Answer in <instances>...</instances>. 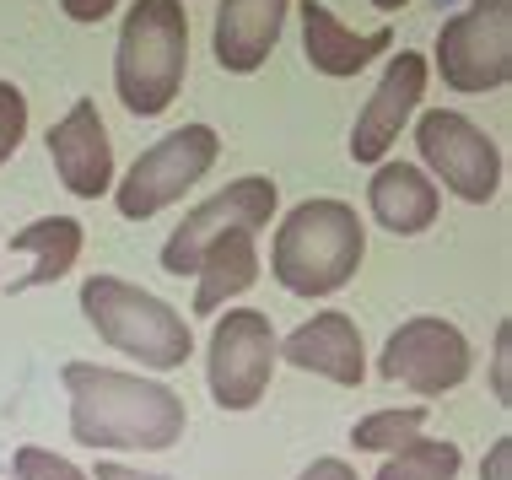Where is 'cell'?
<instances>
[{
  "mask_svg": "<svg viewBox=\"0 0 512 480\" xmlns=\"http://www.w3.org/2000/svg\"><path fill=\"white\" fill-rule=\"evenodd\" d=\"M60 383L71 394V437L92 454H168L189 427L184 394L162 378L65 362Z\"/></svg>",
  "mask_w": 512,
  "mask_h": 480,
  "instance_id": "6da1fadb",
  "label": "cell"
},
{
  "mask_svg": "<svg viewBox=\"0 0 512 480\" xmlns=\"http://www.w3.org/2000/svg\"><path fill=\"white\" fill-rule=\"evenodd\" d=\"M367 259V222L335 195L297 200L270 243V276L292 297H335Z\"/></svg>",
  "mask_w": 512,
  "mask_h": 480,
  "instance_id": "7a4b0ae2",
  "label": "cell"
},
{
  "mask_svg": "<svg viewBox=\"0 0 512 480\" xmlns=\"http://www.w3.org/2000/svg\"><path fill=\"white\" fill-rule=\"evenodd\" d=\"M189 76V11L184 0H135L119 22L114 92L135 119L168 114Z\"/></svg>",
  "mask_w": 512,
  "mask_h": 480,
  "instance_id": "3957f363",
  "label": "cell"
},
{
  "mask_svg": "<svg viewBox=\"0 0 512 480\" xmlns=\"http://www.w3.org/2000/svg\"><path fill=\"white\" fill-rule=\"evenodd\" d=\"M81 313L98 329L103 346L124 351L130 362L151 373H178L195 356V329L168 297L146 292V286L124 276H87L81 281Z\"/></svg>",
  "mask_w": 512,
  "mask_h": 480,
  "instance_id": "277c9868",
  "label": "cell"
},
{
  "mask_svg": "<svg viewBox=\"0 0 512 480\" xmlns=\"http://www.w3.org/2000/svg\"><path fill=\"white\" fill-rule=\"evenodd\" d=\"M221 157V135L211 125H178L162 141H151L141 157L130 162V173L114 178V205L124 222H151L168 205H178Z\"/></svg>",
  "mask_w": 512,
  "mask_h": 480,
  "instance_id": "5b68a950",
  "label": "cell"
},
{
  "mask_svg": "<svg viewBox=\"0 0 512 480\" xmlns=\"http://www.w3.org/2000/svg\"><path fill=\"white\" fill-rule=\"evenodd\" d=\"M281 367V335H275L270 313L259 308H227L211 324V346H205V383H211L216 410H254L270 394V378Z\"/></svg>",
  "mask_w": 512,
  "mask_h": 480,
  "instance_id": "8992f818",
  "label": "cell"
},
{
  "mask_svg": "<svg viewBox=\"0 0 512 480\" xmlns=\"http://www.w3.org/2000/svg\"><path fill=\"white\" fill-rule=\"evenodd\" d=\"M437 76L448 92L486 98L512 81V0H469L437 33Z\"/></svg>",
  "mask_w": 512,
  "mask_h": 480,
  "instance_id": "52a82bcc",
  "label": "cell"
},
{
  "mask_svg": "<svg viewBox=\"0 0 512 480\" xmlns=\"http://www.w3.org/2000/svg\"><path fill=\"white\" fill-rule=\"evenodd\" d=\"M415 152H421L415 168L464 205H491L502 189V152L459 108H426L415 119Z\"/></svg>",
  "mask_w": 512,
  "mask_h": 480,
  "instance_id": "ba28073f",
  "label": "cell"
},
{
  "mask_svg": "<svg viewBox=\"0 0 512 480\" xmlns=\"http://www.w3.org/2000/svg\"><path fill=\"white\" fill-rule=\"evenodd\" d=\"M378 373L399 383V389L421 394V400H437V394H453L475 373V346H469V335L459 324L421 313V319H405L383 340Z\"/></svg>",
  "mask_w": 512,
  "mask_h": 480,
  "instance_id": "9c48e42d",
  "label": "cell"
},
{
  "mask_svg": "<svg viewBox=\"0 0 512 480\" xmlns=\"http://www.w3.org/2000/svg\"><path fill=\"white\" fill-rule=\"evenodd\" d=\"M275 211H281V189H275V178H265V173L232 178L227 189H216L211 200H200L195 211L168 232V243H162V270H168V276H195L205 243H216L227 227L265 232L275 222Z\"/></svg>",
  "mask_w": 512,
  "mask_h": 480,
  "instance_id": "30bf717a",
  "label": "cell"
},
{
  "mask_svg": "<svg viewBox=\"0 0 512 480\" xmlns=\"http://www.w3.org/2000/svg\"><path fill=\"white\" fill-rule=\"evenodd\" d=\"M426 76H432V65H426V54L415 49H399L389 65H383L378 87L367 92L362 114H356L351 125V162H362V168H378V162H389L399 130L415 119V108L426 98Z\"/></svg>",
  "mask_w": 512,
  "mask_h": 480,
  "instance_id": "8fae6325",
  "label": "cell"
},
{
  "mask_svg": "<svg viewBox=\"0 0 512 480\" xmlns=\"http://www.w3.org/2000/svg\"><path fill=\"white\" fill-rule=\"evenodd\" d=\"M49 162L76 200H98L114 189V178H119L114 173V141H108V125H103V114L92 98H76L60 119H54Z\"/></svg>",
  "mask_w": 512,
  "mask_h": 480,
  "instance_id": "7c38bea8",
  "label": "cell"
},
{
  "mask_svg": "<svg viewBox=\"0 0 512 480\" xmlns=\"http://www.w3.org/2000/svg\"><path fill=\"white\" fill-rule=\"evenodd\" d=\"M281 362H292L297 373H313L324 383H340V389H362V378H367L362 329H356V319L340 308H324V313H313V319H302L292 335L281 340Z\"/></svg>",
  "mask_w": 512,
  "mask_h": 480,
  "instance_id": "4fadbf2b",
  "label": "cell"
},
{
  "mask_svg": "<svg viewBox=\"0 0 512 480\" xmlns=\"http://www.w3.org/2000/svg\"><path fill=\"white\" fill-rule=\"evenodd\" d=\"M286 11L292 0H221L211 22V49L227 76H254L275 54L286 33Z\"/></svg>",
  "mask_w": 512,
  "mask_h": 480,
  "instance_id": "5bb4252c",
  "label": "cell"
},
{
  "mask_svg": "<svg viewBox=\"0 0 512 480\" xmlns=\"http://www.w3.org/2000/svg\"><path fill=\"white\" fill-rule=\"evenodd\" d=\"M297 17H302V54H308V65L318 76H362L378 54H389L394 49V33L389 27H372V33H351L335 11L324 6V0H302L297 6Z\"/></svg>",
  "mask_w": 512,
  "mask_h": 480,
  "instance_id": "9a60e30c",
  "label": "cell"
},
{
  "mask_svg": "<svg viewBox=\"0 0 512 480\" xmlns=\"http://www.w3.org/2000/svg\"><path fill=\"white\" fill-rule=\"evenodd\" d=\"M367 211L394 238H421L442 211V189L415 162H378L367 178Z\"/></svg>",
  "mask_w": 512,
  "mask_h": 480,
  "instance_id": "2e32d148",
  "label": "cell"
},
{
  "mask_svg": "<svg viewBox=\"0 0 512 480\" xmlns=\"http://www.w3.org/2000/svg\"><path fill=\"white\" fill-rule=\"evenodd\" d=\"M195 276H200L195 313L200 319H216L232 297H243L248 286L259 281V232L254 227H227L216 243H205Z\"/></svg>",
  "mask_w": 512,
  "mask_h": 480,
  "instance_id": "e0dca14e",
  "label": "cell"
},
{
  "mask_svg": "<svg viewBox=\"0 0 512 480\" xmlns=\"http://www.w3.org/2000/svg\"><path fill=\"white\" fill-rule=\"evenodd\" d=\"M81 243H87V232H81L76 216H33L27 227H17L11 232V254H33V270L11 281V292H33V286L65 281L81 259Z\"/></svg>",
  "mask_w": 512,
  "mask_h": 480,
  "instance_id": "ac0fdd59",
  "label": "cell"
},
{
  "mask_svg": "<svg viewBox=\"0 0 512 480\" xmlns=\"http://www.w3.org/2000/svg\"><path fill=\"white\" fill-rule=\"evenodd\" d=\"M459 470H464L459 443H448V437H410L405 448H394L383 459V470L372 480H459Z\"/></svg>",
  "mask_w": 512,
  "mask_h": 480,
  "instance_id": "d6986e66",
  "label": "cell"
},
{
  "mask_svg": "<svg viewBox=\"0 0 512 480\" xmlns=\"http://www.w3.org/2000/svg\"><path fill=\"white\" fill-rule=\"evenodd\" d=\"M426 432V405H389V410H372L351 427V448L356 454H394L405 448L410 437Z\"/></svg>",
  "mask_w": 512,
  "mask_h": 480,
  "instance_id": "ffe728a7",
  "label": "cell"
},
{
  "mask_svg": "<svg viewBox=\"0 0 512 480\" xmlns=\"http://www.w3.org/2000/svg\"><path fill=\"white\" fill-rule=\"evenodd\" d=\"M11 480H92L81 464H71L65 454H54V448H38V443H22L17 454H11Z\"/></svg>",
  "mask_w": 512,
  "mask_h": 480,
  "instance_id": "44dd1931",
  "label": "cell"
},
{
  "mask_svg": "<svg viewBox=\"0 0 512 480\" xmlns=\"http://www.w3.org/2000/svg\"><path fill=\"white\" fill-rule=\"evenodd\" d=\"M22 135H27V92L17 81H0V168L17 157Z\"/></svg>",
  "mask_w": 512,
  "mask_h": 480,
  "instance_id": "7402d4cb",
  "label": "cell"
},
{
  "mask_svg": "<svg viewBox=\"0 0 512 480\" xmlns=\"http://www.w3.org/2000/svg\"><path fill=\"white\" fill-rule=\"evenodd\" d=\"M491 400L512 405V319L496 324V340H491Z\"/></svg>",
  "mask_w": 512,
  "mask_h": 480,
  "instance_id": "603a6c76",
  "label": "cell"
},
{
  "mask_svg": "<svg viewBox=\"0 0 512 480\" xmlns=\"http://www.w3.org/2000/svg\"><path fill=\"white\" fill-rule=\"evenodd\" d=\"M114 6H119V0H60V11H65L71 22H81V27L108 22V17H114Z\"/></svg>",
  "mask_w": 512,
  "mask_h": 480,
  "instance_id": "cb8c5ba5",
  "label": "cell"
},
{
  "mask_svg": "<svg viewBox=\"0 0 512 480\" xmlns=\"http://www.w3.org/2000/svg\"><path fill=\"white\" fill-rule=\"evenodd\" d=\"M480 480H512V437H496L480 459Z\"/></svg>",
  "mask_w": 512,
  "mask_h": 480,
  "instance_id": "d4e9b609",
  "label": "cell"
},
{
  "mask_svg": "<svg viewBox=\"0 0 512 480\" xmlns=\"http://www.w3.org/2000/svg\"><path fill=\"white\" fill-rule=\"evenodd\" d=\"M297 480H362V475H356L345 459H313V464H308V470H302Z\"/></svg>",
  "mask_w": 512,
  "mask_h": 480,
  "instance_id": "484cf974",
  "label": "cell"
},
{
  "mask_svg": "<svg viewBox=\"0 0 512 480\" xmlns=\"http://www.w3.org/2000/svg\"><path fill=\"white\" fill-rule=\"evenodd\" d=\"M92 480H168V475H146V470H130L119 459H98V470H87Z\"/></svg>",
  "mask_w": 512,
  "mask_h": 480,
  "instance_id": "4316f807",
  "label": "cell"
},
{
  "mask_svg": "<svg viewBox=\"0 0 512 480\" xmlns=\"http://www.w3.org/2000/svg\"><path fill=\"white\" fill-rule=\"evenodd\" d=\"M372 6H378V11H405L410 0H372Z\"/></svg>",
  "mask_w": 512,
  "mask_h": 480,
  "instance_id": "83f0119b",
  "label": "cell"
}]
</instances>
